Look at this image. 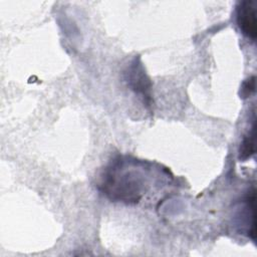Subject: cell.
Instances as JSON below:
<instances>
[{
  "label": "cell",
  "instance_id": "1",
  "mask_svg": "<svg viewBox=\"0 0 257 257\" xmlns=\"http://www.w3.org/2000/svg\"><path fill=\"white\" fill-rule=\"evenodd\" d=\"M237 24L242 33L254 40L257 34L255 2L251 0L242 1L237 7Z\"/></svg>",
  "mask_w": 257,
  "mask_h": 257
},
{
  "label": "cell",
  "instance_id": "2",
  "mask_svg": "<svg viewBox=\"0 0 257 257\" xmlns=\"http://www.w3.org/2000/svg\"><path fill=\"white\" fill-rule=\"evenodd\" d=\"M130 78L128 82L134 90H136L138 93H142L144 97L147 99H150V87L151 83L146 76V73L144 72L143 66L141 63L136 61L133 63V65L130 68Z\"/></svg>",
  "mask_w": 257,
  "mask_h": 257
},
{
  "label": "cell",
  "instance_id": "3",
  "mask_svg": "<svg viewBox=\"0 0 257 257\" xmlns=\"http://www.w3.org/2000/svg\"><path fill=\"white\" fill-rule=\"evenodd\" d=\"M254 154V134L246 137L241 146L239 151V159L246 160L250 158Z\"/></svg>",
  "mask_w": 257,
  "mask_h": 257
},
{
  "label": "cell",
  "instance_id": "4",
  "mask_svg": "<svg viewBox=\"0 0 257 257\" xmlns=\"http://www.w3.org/2000/svg\"><path fill=\"white\" fill-rule=\"evenodd\" d=\"M254 91H255V76H252L249 79H247V81L244 82L241 89V94L243 95V97H248Z\"/></svg>",
  "mask_w": 257,
  "mask_h": 257
}]
</instances>
